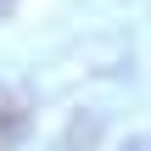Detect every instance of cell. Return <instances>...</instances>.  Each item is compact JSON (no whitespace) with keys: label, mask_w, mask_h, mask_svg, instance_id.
Here are the masks:
<instances>
[{"label":"cell","mask_w":151,"mask_h":151,"mask_svg":"<svg viewBox=\"0 0 151 151\" xmlns=\"http://www.w3.org/2000/svg\"><path fill=\"white\" fill-rule=\"evenodd\" d=\"M6 6H11V0H0V11H6Z\"/></svg>","instance_id":"obj_2"},{"label":"cell","mask_w":151,"mask_h":151,"mask_svg":"<svg viewBox=\"0 0 151 151\" xmlns=\"http://www.w3.org/2000/svg\"><path fill=\"white\" fill-rule=\"evenodd\" d=\"M22 134H28V106H22V95H17V90H6V84H0V151L17 146Z\"/></svg>","instance_id":"obj_1"}]
</instances>
